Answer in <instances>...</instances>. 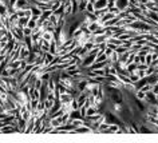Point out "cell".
<instances>
[{
  "instance_id": "obj_30",
  "label": "cell",
  "mask_w": 158,
  "mask_h": 143,
  "mask_svg": "<svg viewBox=\"0 0 158 143\" xmlns=\"http://www.w3.org/2000/svg\"><path fill=\"white\" fill-rule=\"evenodd\" d=\"M107 12H109V8H103V10H95V12H94V14L98 16V19H101L103 15H106Z\"/></svg>"
},
{
  "instance_id": "obj_15",
  "label": "cell",
  "mask_w": 158,
  "mask_h": 143,
  "mask_svg": "<svg viewBox=\"0 0 158 143\" xmlns=\"http://www.w3.org/2000/svg\"><path fill=\"white\" fill-rule=\"evenodd\" d=\"M31 19V16H23V18H19V22H18V26L22 27V28H24L28 24V20Z\"/></svg>"
},
{
  "instance_id": "obj_2",
  "label": "cell",
  "mask_w": 158,
  "mask_h": 143,
  "mask_svg": "<svg viewBox=\"0 0 158 143\" xmlns=\"http://www.w3.org/2000/svg\"><path fill=\"white\" fill-rule=\"evenodd\" d=\"M95 56H97V55H94V54H90V52H89L87 56H85V58H83V62H82L81 67H91L94 63H95Z\"/></svg>"
},
{
  "instance_id": "obj_8",
  "label": "cell",
  "mask_w": 158,
  "mask_h": 143,
  "mask_svg": "<svg viewBox=\"0 0 158 143\" xmlns=\"http://www.w3.org/2000/svg\"><path fill=\"white\" fill-rule=\"evenodd\" d=\"M94 7H95V10L107 8V0H95L94 2Z\"/></svg>"
},
{
  "instance_id": "obj_20",
  "label": "cell",
  "mask_w": 158,
  "mask_h": 143,
  "mask_svg": "<svg viewBox=\"0 0 158 143\" xmlns=\"http://www.w3.org/2000/svg\"><path fill=\"white\" fill-rule=\"evenodd\" d=\"M134 96H135L137 99H139V100H146V92L142 91V90H135Z\"/></svg>"
},
{
  "instance_id": "obj_32",
  "label": "cell",
  "mask_w": 158,
  "mask_h": 143,
  "mask_svg": "<svg viewBox=\"0 0 158 143\" xmlns=\"http://www.w3.org/2000/svg\"><path fill=\"white\" fill-rule=\"evenodd\" d=\"M153 60H154V59H153V54L149 52V54L145 56V63H146L148 66H152V64H153Z\"/></svg>"
},
{
  "instance_id": "obj_24",
  "label": "cell",
  "mask_w": 158,
  "mask_h": 143,
  "mask_svg": "<svg viewBox=\"0 0 158 143\" xmlns=\"http://www.w3.org/2000/svg\"><path fill=\"white\" fill-rule=\"evenodd\" d=\"M62 6V2H59V0H52V2L50 3V8L52 10V11H55V10H58L59 7Z\"/></svg>"
},
{
  "instance_id": "obj_19",
  "label": "cell",
  "mask_w": 158,
  "mask_h": 143,
  "mask_svg": "<svg viewBox=\"0 0 158 143\" xmlns=\"http://www.w3.org/2000/svg\"><path fill=\"white\" fill-rule=\"evenodd\" d=\"M105 60H109V56L106 55V52L99 51V52L97 54V56H95V62H105Z\"/></svg>"
},
{
  "instance_id": "obj_42",
  "label": "cell",
  "mask_w": 158,
  "mask_h": 143,
  "mask_svg": "<svg viewBox=\"0 0 158 143\" xmlns=\"http://www.w3.org/2000/svg\"><path fill=\"white\" fill-rule=\"evenodd\" d=\"M141 63H145V56H142V55H141Z\"/></svg>"
},
{
  "instance_id": "obj_25",
  "label": "cell",
  "mask_w": 158,
  "mask_h": 143,
  "mask_svg": "<svg viewBox=\"0 0 158 143\" xmlns=\"http://www.w3.org/2000/svg\"><path fill=\"white\" fill-rule=\"evenodd\" d=\"M59 19H60V18L56 16V15H55V14H52V15H51V16L48 18V22H50V23H51V24H52L54 27H56L58 22H59Z\"/></svg>"
},
{
  "instance_id": "obj_27",
  "label": "cell",
  "mask_w": 158,
  "mask_h": 143,
  "mask_svg": "<svg viewBox=\"0 0 158 143\" xmlns=\"http://www.w3.org/2000/svg\"><path fill=\"white\" fill-rule=\"evenodd\" d=\"M126 68H127V71H129V72L130 74H133V72H135V71H137V68H138V64H137V63H130V64H127V66H126Z\"/></svg>"
},
{
  "instance_id": "obj_11",
  "label": "cell",
  "mask_w": 158,
  "mask_h": 143,
  "mask_svg": "<svg viewBox=\"0 0 158 143\" xmlns=\"http://www.w3.org/2000/svg\"><path fill=\"white\" fill-rule=\"evenodd\" d=\"M36 59H38V54H35L34 51H31L28 58L26 59V62H27V64H36Z\"/></svg>"
},
{
  "instance_id": "obj_44",
  "label": "cell",
  "mask_w": 158,
  "mask_h": 143,
  "mask_svg": "<svg viewBox=\"0 0 158 143\" xmlns=\"http://www.w3.org/2000/svg\"><path fill=\"white\" fill-rule=\"evenodd\" d=\"M78 2H79V0H78Z\"/></svg>"
},
{
  "instance_id": "obj_21",
  "label": "cell",
  "mask_w": 158,
  "mask_h": 143,
  "mask_svg": "<svg viewBox=\"0 0 158 143\" xmlns=\"http://www.w3.org/2000/svg\"><path fill=\"white\" fill-rule=\"evenodd\" d=\"M119 125H117V123H113V125H110V127H109V130H107V133L106 134H111V133H114V134H117L118 131H119Z\"/></svg>"
},
{
  "instance_id": "obj_23",
  "label": "cell",
  "mask_w": 158,
  "mask_h": 143,
  "mask_svg": "<svg viewBox=\"0 0 158 143\" xmlns=\"http://www.w3.org/2000/svg\"><path fill=\"white\" fill-rule=\"evenodd\" d=\"M55 104V99H44V106L46 110H51Z\"/></svg>"
},
{
  "instance_id": "obj_29",
  "label": "cell",
  "mask_w": 158,
  "mask_h": 143,
  "mask_svg": "<svg viewBox=\"0 0 158 143\" xmlns=\"http://www.w3.org/2000/svg\"><path fill=\"white\" fill-rule=\"evenodd\" d=\"M82 34H83V30H82V28H81V27H78V28H77V30H75V31H74V32H73V34H71V38H74V39H78V38H79V36H81V35H82Z\"/></svg>"
},
{
  "instance_id": "obj_31",
  "label": "cell",
  "mask_w": 158,
  "mask_h": 143,
  "mask_svg": "<svg viewBox=\"0 0 158 143\" xmlns=\"http://www.w3.org/2000/svg\"><path fill=\"white\" fill-rule=\"evenodd\" d=\"M129 78H130V80H131V83H133V84H135V83L138 82V80H139V75H138L137 72H133V74H130L129 75Z\"/></svg>"
},
{
  "instance_id": "obj_22",
  "label": "cell",
  "mask_w": 158,
  "mask_h": 143,
  "mask_svg": "<svg viewBox=\"0 0 158 143\" xmlns=\"http://www.w3.org/2000/svg\"><path fill=\"white\" fill-rule=\"evenodd\" d=\"M52 14H54V11H52V10H46V11H43V12H42V16L39 18V19L44 22V20H47V19H48Z\"/></svg>"
},
{
  "instance_id": "obj_33",
  "label": "cell",
  "mask_w": 158,
  "mask_h": 143,
  "mask_svg": "<svg viewBox=\"0 0 158 143\" xmlns=\"http://www.w3.org/2000/svg\"><path fill=\"white\" fill-rule=\"evenodd\" d=\"M86 12H90V14H94V12H95V7H94V3H93V2H89V3H87V7H86Z\"/></svg>"
},
{
  "instance_id": "obj_37",
  "label": "cell",
  "mask_w": 158,
  "mask_h": 143,
  "mask_svg": "<svg viewBox=\"0 0 158 143\" xmlns=\"http://www.w3.org/2000/svg\"><path fill=\"white\" fill-rule=\"evenodd\" d=\"M95 75H99V76H106V70L105 68H97V70H93Z\"/></svg>"
},
{
  "instance_id": "obj_6",
  "label": "cell",
  "mask_w": 158,
  "mask_h": 143,
  "mask_svg": "<svg viewBox=\"0 0 158 143\" xmlns=\"http://www.w3.org/2000/svg\"><path fill=\"white\" fill-rule=\"evenodd\" d=\"M34 126H35V116H31V118L28 119V122H27V127H26V131H24V133H27V134H32Z\"/></svg>"
},
{
  "instance_id": "obj_17",
  "label": "cell",
  "mask_w": 158,
  "mask_h": 143,
  "mask_svg": "<svg viewBox=\"0 0 158 143\" xmlns=\"http://www.w3.org/2000/svg\"><path fill=\"white\" fill-rule=\"evenodd\" d=\"M50 52L54 55H58V44H56L55 39H52V40L50 42Z\"/></svg>"
},
{
  "instance_id": "obj_43",
  "label": "cell",
  "mask_w": 158,
  "mask_h": 143,
  "mask_svg": "<svg viewBox=\"0 0 158 143\" xmlns=\"http://www.w3.org/2000/svg\"><path fill=\"white\" fill-rule=\"evenodd\" d=\"M94 2H95V0H94Z\"/></svg>"
},
{
  "instance_id": "obj_18",
  "label": "cell",
  "mask_w": 158,
  "mask_h": 143,
  "mask_svg": "<svg viewBox=\"0 0 158 143\" xmlns=\"http://www.w3.org/2000/svg\"><path fill=\"white\" fill-rule=\"evenodd\" d=\"M109 60L111 64H115V63H118V60H119V54L117 52V51H113V54L109 56Z\"/></svg>"
},
{
  "instance_id": "obj_16",
  "label": "cell",
  "mask_w": 158,
  "mask_h": 143,
  "mask_svg": "<svg viewBox=\"0 0 158 143\" xmlns=\"http://www.w3.org/2000/svg\"><path fill=\"white\" fill-rule=\"evenodd\" d=\"M40 48L43 52H48L50 51V42L48 40H44V39H40Z\"/></svg>"
},
{
  "instance_id": "obj_39",
  "label": "cell",
  "mask_w": 158,
  "mask_h": 143,
  "mask_svg": "<svg viewBox=\"0 0 158 143\" xmlns=\"http://www.w3.org/2000/svg\"><path fill=\"white\" fill-rule=\"evenodd\" d=\"M115 7V0H107V8H113Z\"/></svg>"
},
{
  "instance_id": "obj_13",
  "label": "cell",
  "mask_w": 158,
  "mask_h": 143,
  "mask_svg": "<svg viewBox=\"0 0 158 143\" xmlns=\"http://www.w3.org/2000/svg\"><path fill=\"white\" fill-rule=\"evenodd\" d=\"M51 125H52L55 129H58V127L63 126L64 123H63V121H62V116H58V118H51Z\"/></svg>"
},
{
  "instance_id": "obj_36",
  "label": "cell",
  "mask_w": 158,
  "mask_h": 143,
  "mask_svg": "<svg viewBox=\"0 0 158 143\" xmlns=\"http://www.w3.org/2000/svg\"><path fill=\"white\" fill-rule=\"evenodd\" d=\"M43 83H44V82H43V79H42V78H38L36 82H35V84H34V87H35V88H39V90H40L42 86H43Z\"/></svg>"
},
{
  "instance_id": "obj_1",
  "label": "cell",
  "mask_w": 158,
  "mask_h": 143,
  "mask_svg": "<svg viewBox=\"0 0 158 143\" xmlns=\"http://www.w3.org/2000/svg\"><path fill=\"white\" fill-rule=\"evenodd\" d=\"M11 32H12L14 35V38L15 39H18V40H24V32H23V28L22 27H19V26H12V28L10 30Z\"/></svg>"
},
{
  "instance_id": "obj_38",
  "label": "cell",
  "mask_w": 158,
  "mask_h": 143,
  "mask_svg": "<svg viewBox=\"0 0 158 143\" xmlns=\"http://www.w3.org/2000/svg\"><path fill=\"white\" fill-rule=\"evenodd\" d=\"M109 11H110V12H111V14H114V15H118V14L121 12V10L118 8L117 6H115V7H113V8H109Z\"/></svg>"
},
{
  "instance_id": "obj_28",
  "label": "cell",
  "mask_w": 158,
  "mask_h": 143,
  "mask_svg": "<svg viewBox=\"0 0 158 143\" xmlns=\"http://www.w3.org/2000/svg\"><path fill=\"white\" fill-rule=\"evenodd\" d=\"M27 27H30V28L35 30V28H36V27H38V19L31 18L30 20H28V24H27Z\"/></svg>"
},
{
  "instance_id": "obj_5",
  "label": "cell",
  "mask_w": 158,
  "mask_h": 143,
  "mask_svg": "<svg viewBox=\"0 0 158 143\" xmlns=\"http://www.w3.org/2000/svg\"><path fill=\"white\" fill-rule=\"evenodd\" d=\"M30 52H31V51L27 48V47L24 46V43H23V46H22V48H20V52H19V58H18V59H20V60H26V59L28 58Z\"/></svg>"
},
{
  "instance_id": "obj_12",
  "label": "cell",
  "mask_w": 158,
  "mask_h": 143,
  "mask_svg": "<svg viewBox=\"0 0 158 143\" xmlns=\"http://www.w3.org/2000/svg\"><path fill=\"white\" fill-rule=\"evenodd\" d=\"M109 127H110V123H107L106 121H103V122H101V125H99V127H98V134L99 133H107V130H109Z\"/></svg>"
},
{
  "instance_id": "obj_26",
  "label": "cell",
  "mask_w": 158,
  "mask_h": 143,
  "mask_svg": "<svg viewBox=\"0 0 158 143\" xmlns=\"http://www.w3.org/2000/svg\"><path fill=\"white\" fill-rule=\"evenodd\" d=\"M89 0H79V12H85Z\"/></svg>"
},
{
  "instance_id": "obj_9",
  "label": "cell",
  "mask_w": 158,
  "mask_h": 143,
  "mask_svg": "<svg viewBox=\"0 0 158 143\" xmlns=\"http://www.w3.org/2000/svg\"><path fill=\"white\" fill-rule=\"evenodd\" d=\"M129 0H115V6L119 8L121 11H125L129 7Z\"/></svg>"
},
{
  "instance_id": "obj_34",
  "label": "cell",
  "mask_w": 158,
  "mask_h": 143,
  "mask_svg": "<svg viewBox=\"0 0 158 143\" xmlns=\"http://www.w3.org/2000/svg\"><path fill=\"white\" fill-rule=\"evenodd\" d=\"M70 107H71V110H79V103L77 100V98L73 99V102L70 103Z\"/></svg>"
},
{
  "instance_id": "obj_40",
  "label": "cell",
  "mask_w": 158,
  "mask_h": 143,
  "mask_svg": "<svg viewBox=\"0 0 158 143\" xmlns=\"http://www.w3.org/2000/svg\"><path fill=\"white\" fill-rule=\"evenodd\" d=\"M134 63H137V64H139L141 63V55H135V56H134Z\"/></svg>"
},
{
  "instance_id": "obj_7",
  "label": "cell",
  "mask_w": 158,
  "mask_h": 143,
  "mask_svg": "<svg viewBox=\"0 0 158 143\" xmlns=\"http://www.w3.org/2000/svg\"><path fill=\"white\" fill-rule=\"evenodd\" d=\"M27 122H28V121H26V119H24V118H22V116L16 119V123H18V127L20 129V133H24V131H26Z\"/></svg>"
},
{
  "instance_id": "obj_35",
  "label": "cell",
  "mask_w": 158,
  "mask_h": 143,
  "mask_svg": "<svg viewBox=\"0 0 158 143\" xmlns=\"http://www.w3.org/2000/svg\"><path fill=\"white\" fill-rule=\"evenodd\" d=\"M23 32H24V36H31V35L34 34V30L30 28V27H24V28H23Z\"/></svg>"
},
{
  "instance_id": "obj_10",
  "label": "cell",
  "mask_w": 158,
  "mask_h": 143,
  "mask_svg": "<svg viewBox=\"0 0 158 143\" xmlns=\"http://www.w3.org/2000/svg\"><path fill=\"white\" fill-rule=\"evenodd\" d=\"M31 14H32V18H35V19H39L42 16V12L43 11L40 10V8H38L36 6H31Z\"/></svg>"
},
{
  "instance_id": "obj_41",
  "label": "cell",
  "mask_w": 158,
  "mask_h": 143,
  "mask_svg": "<svg viewBox=\"0 0 158 143\" xmlns=\"http://www.w3.org/2000/svg\"><path fill=\"white\" fill-rule=\"evenodd\" d=\"M113 48H110V47H107V48H106V51H105V52H106V55H107V56H110V55H111L113 54Z\"/></svg>"
},
{
  "instance_id": "obj_3",
  "label": "cell",
  "mask_w": 158,
  "mask_h": 143,
  "mask_svg": "<svg viewBox=\"0 0 158 143\" xmlns=\"http://www.w3.org/2000/svg\"><path fill=\"white\" fill-rule=\"evenodd\" d=\"M73 94L71 92H66V94H60L59 95V100H60L62 103H64V104H70L71 102H73Z\"/></svg>"
},
{
  "instance_id": "obj_14",
  "label": "cell",
  "mask_w": 158,
  "mask_h": 143,
  "mask_svg": "<svg viewBox=\"0 0 158 143\" xmlns=\"http://www.w3.org/2000/svg\"><path fill=\"white\" fill-rule=\"evenodd\" d=\"M23 43H24V46H26L30 51H32V48H34L32 38H31V36H24V40H23Z\"/></svg>"
},
{
  "instance_id": "obj_4",
  "label": "cell",
  "mask_w": 158,
  "mask_h": 143,
  "mask_svg": "<svg viewBox=\"0 0 158 143\" xmlns=\"http://www.w3.org/2000/svg\"><path fill=\"white\" fill-rule=\"evenodd\" d=\"M55 56H56V55L51 54L50 51H48V52H44V63H43V66H44V67L51 66V64H52V62H54V59H55Z\"/></svg>"
}]
</instances>
